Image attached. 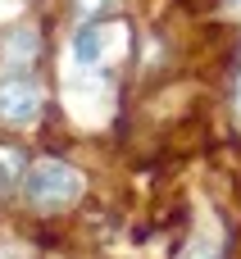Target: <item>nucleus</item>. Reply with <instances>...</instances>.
Masks as SVG:
<instances>
[{
    "mask_svg": "<svg viewBox=\"0 0 241 259\" xmlns=\"http://www.w3.org/2000/svg\"><path fill=\"white\" fill-rule=\"evenodd\" d=\"M23 191L36 209H55V205H68L82 196V173L64 159H41L23 173Z\"/></svg>",
    "mask_w": 241,
    "mask_h": 259,
    "instance_id": "f257e3e1",
    "label": "nucleus"
},
{
    "mask_svg": "<svg viewBox=\"0 0 241 259\" xmlns=\"http://www.w3.org/2000/svg\"><path fill=\"white\" fill-rule=\"evenodd\" d=\"M96 55H100V27H82L77 41H73V59L77 64H91Z\"/></svg>",
    "mask_w": 241,
    "mask_h": 259,
    "instance_id": "7ed1b4c3",
    "label": "nucleus"
},
{
    "mask_svg": "<svg viewBox=\"0 0 241 259\" xmlns=\"http://www.w3.org/2000/svg\"><path fill=\"white\" fill-rule=\"evenodd\" d=\"M237 109H241V82H237Z\"/></svg>",
    "mask_w": 241,
    "mask_h": 259,
    "instance_id": "20e7f679",
    "label": "nucleus"
},
{
    "mask_svg": "<svg viewBox=\"0 0 241 259\" xmlns=\"http://www.w3.org/2000/svg\"><path fill=\"white\" fill-rule=\"evenodd\" d=\"M41 105H46V100H41V87H36L32 77H23V73L0 77V123L27 127V123H36Z\"/></svg>",
    "mask_w": 241,
    "mask_h": 259,
    "instance_id": "f03ea898",
    "label": "nucleus"
}]
</instances>
